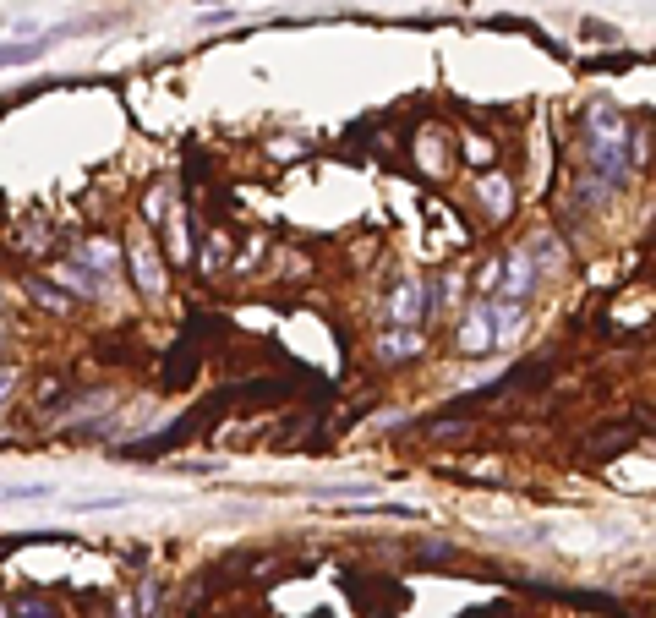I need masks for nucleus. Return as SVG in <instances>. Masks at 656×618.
Here are the masks:
<instances>
[{"label": "nucleus", "instance_id": "nucleus-10", "mask_svg": "<svg viewBox=\"0 0 656 618\" xmlns=\"http://www.w3.org/2000/svg\"><path fill=\"white\" fill-rule=\"evenodd\" d=\"M22 618H50V613H44V608H22Z\"/></svg>", "mask_w": 656, "mask_h": 618}, {"label": "nucleus", "instance_id": "nucleus-8", "mask_svg": "<svg viewBox=\"0 0 656 618\" xmlns=\"http://www.w3.org/2000/svg\"><path fill=\"white\" fill-rule=\"evenodd\" d=\"M585 39H602V44H618V33H613V28H607V22H591V17H585Z\"/></svg>", "mask_w": 656, "mask_h": 618}, {"label": "nucleus", "instance_id": "nucleus-6", "mask_svg": "<svg viewBox=\"0 0 656 618\" xmlns=\"http://www.w3.org/2000/svg\"><path fill=\"white\" fill-rule=\"evenodd\" d=\"M82 258L93 263V274H115V247H110L104 236H93L88 247H82Z\"/></svg>", "mask_w": 656, "mask_h": 618}, {"label": "nucleus", "instance_id": "nucleus-2", "mask_svg": "<svg viewBox=\"0 0 656 618\" xmlns=\"http://www.w3.org/2000/svg\"><path fill=\"white\" fill-rule=\"evenodd\" d=\"M66 33H72V28H50V33H28V39H6V44H0V72H11V66H33L55 39H66Z\"/></svg>", "mask_w": 656, "mask_h": 618}, {"label": "nucleus", "instance_id": "nucleus-9", "mask_svg": "<svg viewBox=\"0 0 656 618\" xmlns=\"http://www.w3.org/2000/svg\"><path fill=\"white\" fill-rule=\"evenodd\" d=\"M11 383H17V367H0V405H6V394H11Z\"/></svg>", "mask_w": 656, "mask_h": 618}, {"label": "nucleus", "instance_id": "nucleus-1", "mask_svg": "<svg viewBox=\"0 0 656 618\" xmlns=\"http://www.w3.org/2000/svg\"><path fill=\"white\" fill-rule=\"evenodd\" d=\"M585 159H591V176L607 192H624L635 176V137H629V121L613 99H596L585 110Z\"/></svg>", "mask_w": 656, "mask_h": 618}, {"label": "nucleus", "instance_id": "nucleus-4", "mask_svg": "<svg viewBox=\"0 0 656 618\" xmlns=\"http://www.w3.org/2000/svg\"><path fill=\"white\" fill-rule=\"evenodd\" d=\"M492 340H498V334H492V312L487 307L471 312V323H465V334H460V351H487Z\"/></svg>", "mask_w": 656, "mask_h": 618}, {"label": "nucleus", "instance_id": "nucleus-3", "mask_svg": "<svg viewBox=\"0 0 656 618\" xmlns=\"http://www.w3.org/2000/svg\"><path fill=\"white\" fill-rule=\"evenodd\" d=\"M421 312H427V290H421V279H400L389 296V323H400V329H416Z\"/></svg>", "mask_w": 656, "mask_h": 618}, {"label": "nucleus", "instance_id": "nucleus-5", "mask_svg": "<svg viewBox=\"0 0 656 618\" xmlns=\"http://www.w3.org/2000/svg\"><path fill=\"white\" fill-rule=\"evenodd\" d=\"M378 351L389 356V361H410V356H421V334H416V329L383 334V340H378Z\"/></svg>", "mask_w": 656, "mask_h": 618}, {"label": "nucleus", "instance_id": "nucleus-7", "mask_svg": "<svg viewBox=\"0 0 656 618\" xmlns=\"http://www.w3.org/2000/svg\"><path fill=\"white\" fill-rule=\"evenodd\" d=\"M11 498H50V487H0V504H11Z\"/></svg>", "mask_w": 656, "mask_h": 618}]
</instances>
